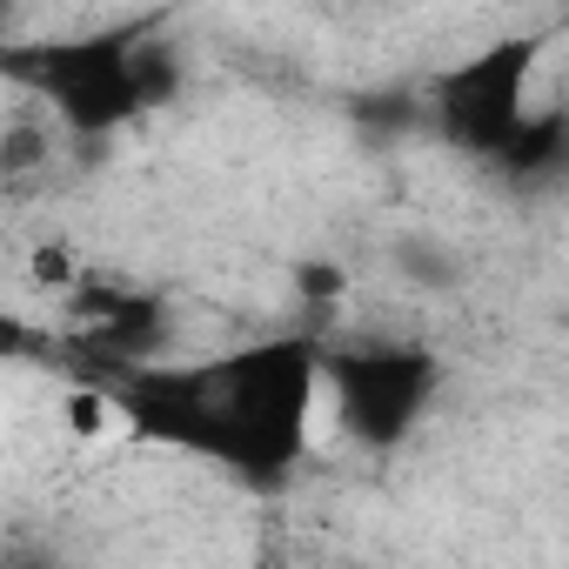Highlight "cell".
<instances>
[{
	"instance_id": "2",
	"label": "cell",
	"mask_w": 569,
	"mask_h": 569,
	"mask_svg": "<svg viewBox=\"0 0 569 569\" xmlns=\"http://www.w3.org/2000/svg\"><path fill=\"white\" fill-rule=\"evenodd\" d=\"M8 68L21 74V88H34L48 101V114L81 134V141H108L121 128H134L154 101L141 81V34H68V41H34L14 48Z\"/></svg>"
},
{
	"instance_id": "1",
	"label": "cell",
	"mask_w": 569,
	"mask_h": 569,
	"mask_svg": "<svg viewBox=\"0 0 569 569\" xmlns=\"http://www.w3.org/2000/svg\"><path fill=\"white\" fill-rule=\"evenodd\" d=\"M114 396L141 436L248 482H281L329 429V349L316 336H268L188 369H134Z\"/></svg>"
},
{
	"instance_id": "6",
	"label": "cell",
	"mask_w": 569,
	"mask_h": 569,
	"mask_svg": "<svg viewBox=\"0 0 569 569\" xmlns=\"http://www.w3.org/2000/svg\"><path fill=\"white\" fill-rule=\"evenodd\" d=\"M296 289H302V302H336V296H342V268H336V261H309V268L296 274Z\"/></svg>"
},
{
	"instance_id": "7",
	"label": "cell",
	"mask_w": 569,
	"mask_h": 569,
	"mask_svg": "<svg viewBox=\"0 0 569 569\" xmlns=\"http://www.w3.org/2000/svg\"><path fill=\"white\" fill-rule=\"evenodd\" d=\"M556 101H562V108H569V68H562V94H556Z\"/></svg>"
},
{
	"instance_id": "3",
	"label": "cell",
	"mask_w": 569,
	"mask_h": 569,
	"mask_svg": "<svg viewBox=\"0 0 569 569\" xmlns=\"http://www.w3.org/2000/svg\"><path fill=\"white\" fill-rule=\"evenodd\" d=\"M542 74V34H496L476 54H462L456 68L436 74L429 108H436V134L462 154L496 161L516 128L529 121V88Z\"/></svg>"
},
{
	"instance_id": "5",
	"label": "cell",
	"mask_w": 569,
	"mask_h": 569,
	"mask_svg": "<svg viewBox=\"0 0 569 569\" xmlns=\"http://www.w3.org/2000/svg\"><path fill=\"white\" fill-rule=\"evenodd\" d=\"M562 161H569V108H562V101L542 108V114H529V121L516 128V141L496 154V168L516 174V181H542V174L562 168Z\"/></svg>"
},
{
	"instance_id": "4",
	"label": "cell",
	"mask_w": 569,
	"mask_h": 569,
	"mask_svg": "<svg viewBox=\"0 0 569 569\" xmlns=\"http://www.w3.org/2000/svg\"><path fill=\"white\" fill-rule=\"evenodd\" d=\"M436 402V356L416 342L329 349V429L362 449H402Z\"/></svg>"
}]
</instances>
